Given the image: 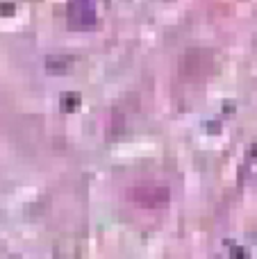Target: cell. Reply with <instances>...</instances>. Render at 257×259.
<instances>
[{
    "label": "cell",
    "mask_w": 257,
    "mask_h": 259,
    "mask_svg": "<svg viewBox=\"0 0 257 259\" xmlns=\"http://www.w3.org/2000/svg\"><path fill=\"white\" fill-rule=\"evenodd\" d=\"M127 196H130V200L137 202V205L155 209V207L168 202V187L157 184V182H141V184H137V187H132L130 191H127Z\"/></svg>",
    "instance_id": "cell-1"
},
{
    "label": "cell",
    "mask_w": 257,
    "mask_h": 259,
    "mask_svg": "<svg viewBox=\"0 0 257 259\" xmlns=\"http://www.w3.org/2000/svg\"><path fill=\"white\" fill-rule=\"evenodd\" d=\"M96 3L94 0H68L66 21L73 30H87L96 25Z\"/></svg>",
    "instance_id": "cell-2"
}]
</instances>
